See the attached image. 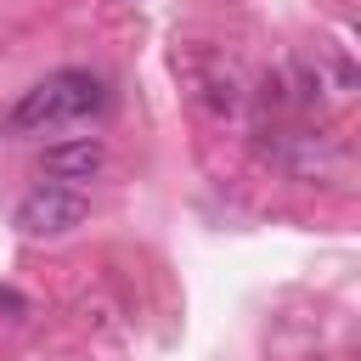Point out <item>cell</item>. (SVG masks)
Wrapping results in <instances>:
<instances>
[{"label":"cell","instance_id":"obj_3","mask_svg":"<svg viewBox=\"0 0 361 361\" xmlns=\"http://www.w3.org/2000/svg\"><path fill=\"white\" fill-rule=\"evenodd\" d=\"M102 164H107L102 135H68V141H51V147L39 152V169H45L51 180H62V186H85V180H96Z\"/></svg>","mask_w":361,"mask_h":361},{"label":"cell","instance_id":"obj_4","mask_svg":"<svg viewBox=\"0 0 361 361\" xmlns=\"http://www.w3.org/2000/svg\"><path fill=\"white\" fill-rule=\"evenodd\" d=\"M203 102H209L214 113H237V107H243V90H237L231 73H226V79L214 73V79H203Z\"/></svg>","mask_w":361,"mask_h":361},{"label":"cell","instance_id":"obj_2","mask_svg":"<svg viewBox=\"0 0 361 361\" xmlns=\"http://www.w3.org/2000/svg\"><path fill=\"white\" fill-rule=\"evenodd\" d=\"M85 214H90V197H85L79 186L45 180V186H34V192L17 197L11 226H17L23 237H68L73 226H85Z\"/></svg>","mask_w":361,"mask_h":361},{"label":"cell","instance_id":"obj_5","mask_svg":"<svg viewBox=\"0 0 361 361\" xmlns=\"http://www.w3.org/2000/svg\"><path fill=\"white\" fill-rule=\"evenodd\" d=\"M124 6H135V0H124Z\"/></svg>","mask_w":361,"mask_h":361},{"label":"cell","instance_id":"obj_1","mask_svg":"<svg viewBox=\"0 0 361 361\" xmlns=\"http://www.w3.org/2000/svg\"><path fill=\"white\" fill-rule=\"evenodd\" d=\"M102 107H107V85L96 73L56 68V73H45L39 85H28L11 102V113L0 118V130L6 135H39V130H56V124H79V118H90Z\"/></svg>","mask_w":361,"mask_h":361}]
</instances>
